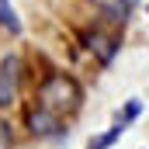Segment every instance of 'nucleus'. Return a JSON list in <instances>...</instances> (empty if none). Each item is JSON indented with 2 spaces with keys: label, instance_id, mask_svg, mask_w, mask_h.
<instances>
[{
  "label": "nucleus",
  "instance_id": "1",
  "mask_svg": "<svg viewBox=\"0 0 149 149\" xmlns=\"http://www.w3.org/2000/svg\"><path fill=\"white\" fill-rule=\"evenodd\" d=\"M80 101H83V90H80V83H76L73 76H66V73L45 76V83L38 87V97H35V104L49 108V111H56L59 118L70 114V111H76Z\"/></svg>",
  "mask_w": 149,
  "mask_h": 149
},
{
  "label": "nucleus",
  "instance_id": "2",
  "mask_svg": "<svg viewBox=\"0 0 149 149\" xmlns=\"http://www.w3.org/2000/svg\"><path fill=\"white\" fill-rule=\"evenodd\" d=\"M17 83H21V59L17 56H3L0 59V108H7L14 101Z\"/></svg>",
  "mask_w": 149,
  "mask_h": 149
},
{
  "label": "nucleus",
  "instance_id": "3",
  "mask_svg": "<svg viewBox=\"0 0 149 149\" xmlns=\"http://www.w3.org/2000/svg\"><path fill=\"white\" fill-rule=\"evenodd\" d=\"M28 125H31L35 135H56L59 132V114L49 111V108H42V104H35L28 111Z\"/></svg>",
  "mask_w": 149,
  "mask_h": 149
},
{
  "label": "nucleus",
  "instance_id": "4",
  "mask_svg": "<svg viewBox=\"0 0 149 149\" xmlns=\"http://www.w3.org/2000/svg\"><path fill=\"white\" fill-rule=\"evenodd\" d=\"M87 42H90V49L101 56V63H111L114 52H118V42H114V38H108V35H97V31H94Z\"/></svg>",
  "mask_w": 149,
  "mask_h": 149
},
{
  "label": "nucleus",
  "instance_id": "5",
  "mask_svg": "<svg viewBox=\"0 0 149 149\" xmlns=\"http://www.w3.org/2000/svg\"><path fill=\"white\" fill-rule=\"evenodd\" d=\"M111 21H118V24H125V17H128V10H132V3L128 0H94Z\"/></svg>",
  "mask_w": 149,
  "mask_h": 149
},
{
  "label": "nucleus",
  "instance_id": "6",
  "mask_svg": "<svg viewBox=\"0 0 149 149\" xmlns=\"http://www.w3.org/2000/svg\"><path fill=\"white\" fill-rule=\"evenodd\" d=\"M121 132H125V125L118 121V125H114V128H108L104 135H94V139L87 142V149H108L111 142H118V139H121Z\"/></svg>",
  "mask_w": 149,
  "mask_h": 149
},
{
  "label": "nucleus",
  "instance_id": "7",
  "mask_svg": "<svg viewBox=\"0 0 149 149\" xmlns=\"http://www.w3.org/2000/svg\"><path fill=\"white\" fill-rule=\"evenodd\" d=\"M0 24H3V28H10L14 35L21 31V21H17V14H14L10 0H0Z\"/></svg>",
  "mask_w": 149,
  "mask_h": 149
},
{
  "label": "nucleus",
  "instance_id": "8",
  "mask_svg": "<svg viewBox=\"0 0 149 149\" xmlns=\"http://www.w3.org/2000/svg\"><path fill=\"white\" fill-rule=\"evenodd\" d=\"M139 111H142V104H139V101H128V108L118 114V121H121V125H128V121H132V118H135Z\"/></svg>",
  "mask_w": 149,
  "mask_h": 149
},
{
  "label": "nucleus",
  "instance_id": "9",
  "mask_svg": "<svg viewBox=\"0 0 149 149\" xmlns=\"http://www.w3.org/2000/svg\"><path fill=\"white\" fill-rule=\"evenodd\" d=\"M128 3H132V7H135V3H139V0H128Z\"/></svg>",
  "mask_w": 149,
  "mask_h": 149
}]
</instances>
